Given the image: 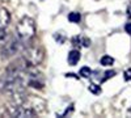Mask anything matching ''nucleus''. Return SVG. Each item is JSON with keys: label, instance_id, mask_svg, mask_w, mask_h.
I'll list each match as a JSON object with an SVG mask.
<instances>
[{"label": "nucleus", "instance_id": "1", "mask_svg": "<svg viewBox=\"0 0 131 118\" xmlns=\"http://www.w3.org/2000/svg\"><path fill=\"white\" fill-rule=\"evenodd\" d=\"M30 44L28 42H24L23 39H20L16 34L9 37L8 39L5 38V41L2 44V50H0V54H2L3 58H10L15 57L16 54H20L23 52L26 47H29Z\"/></svg>", "mask_w": 131, "mask_h": 118}, {"label": "nucleus", "instance_id": "2", "mask_svg": "<svg viewBox=\"0 0 131 118\" xmlns=\"http://www.w3.org/2000/svg\"><path fill=\"white\" fill-rule=\"evenodd\" d=\"M20 39H23L24 42H28V44H30V41L33 39V37H34L36 34V23L34 20L25 16L23 17L18 24L16 26V33H15Z\"/></svg>", "mask_w": 131, "mask_h": 118}, {"label": "nucleus", "instance_id": "3", "mask_svg": "<svg viewBox=\"0 0 131 118\" xmlns=\"http://www.w3.org/2000/svg\"><path fill=\"white\" fill-rule=\"evenodd\" d=\"M21 58L25 60L28 67H37L43 60V50L41 47L29 46L21 52Z\"/></svg>", "mask_w": 131, "mask_h": 118}, {"label": "nucleus", "instance_id": "4", "mask_svg": "<svg viewBox=\"0 0 131 118\" xmlns=\"http://www.w3.org/2000/svg\"><path fill=\"white\" fill-rule=\"evenodd\" d=\"M7 113L10 117H36L37 113L33 110L31 108L26 105H17V104H10L7 108Z\"/></svg>", "mask_w": 131, "mask_h": 118}, {"label": "nucleus", "instance_id": "5", "mask_svg": "<svg viewBox=\"0 0 131 118\" xmlns=\"http://www.w3.org/2000/svg\"><path fill=\"white\" fill-rule=\"evenodd\" d=\"M24 105H26V106H29V108H31L37 114L46 110V102H45V100H42L41 97H37V96L28 94L26 102H25Z\"/></svg>", "mask_w": 131, "mask_h": 118}, {"label": "nucleus", "instance_id": "6", "mask_svg": "<svg viewBox=\"0 0 131 118\" xmlns=\"http://www.w3.org/2000/svg\"><path fill=\"white\" fill-rule=\"evenodd\" d=\"M80 52L78 50H72L68 52V57H67V60H68V64L70 66H75L76 63L80 60Z\"/></svg>", "mask_w": 131, "mask_h": 118}, {"label": "nucleus", "instance_id": "7", "mask_svg": "<svg viewBox=\"0 0 131 118\" xmlns=\"http://www.w3.org/2000/svg\"><path fill=\"white\" fill-rule=\"evenodd\" d=\"M68 20L71 21V23H73V24H78V23H80L81 16H80L79 12H71L68 15Z\"/></svg>", "mask_w": 131, "mask_h": 118}, {"label": "nucleus", "instance_id": "8", "mask_svg": "<svg viewBox=\"0 0 131 118\" xmlns=\"http://www.w3.org/2000/svg\"><path fill=\"white\" fill-rule=\"evenodd\" d=\"M113 63H114V59L112 57H109V55H104L101 58V64L102 66H112Z\"/></svg>", "mask_w": 131, "mask_h": 118}, {"label": "nucleus", "instance_id": "9", "mask_svg": "<svg viewBox=\"0 0 131 118\" xmlns=\"http://www.w3.org/2000/svg\"><path fill=\"white\" fill-rule=\"evenodd\" d=\"M80 75H81L83 78H89L91 75H92V71H91L89 67H83V68L80 70Z\"/></svg>", "mask_w": 131, "mask_h": 118}, {"label": "nucleus", "instance_id": "10", "mask_svg": "<svg viewBox=\"0 0 131 118\" xmlns=\"http://www.w3.org/2000/svg\"><path fill=\"white\" fill-rule=\"evenodd\" d=\"M89 91L93 94H100L101 93V88H100V85H97V84H91L89 85Z\"/></svg>", "mask_w": 131, "mask_h": 118}, {"label": "nucleus", "instance_id": "11", "mask_svg": "<svg viewBox=\"0 0 131 118\" xmlns=\"http://www.w3.org/2000/svg\"><path fill=\"white\" fill-rule=\"evenodd\" d=\"M7 38V29L0 25V44H3Z\"/></svg>", "mask_w": 131, "mask_h": 118}, {"label": "nucleus", "instance_id": "12", "mask_svg": "<svg viewBox=\"0 0 131 118\" xmlns=\"http://www.w3.org/2000/svg\"><path fill=\"white\" fill-rule=\"evenodd\" d=\"M114 75H115V72H114V71H106V72H105V76L102 78V81L107 80L109 78H113Z\"/></svg>", "mask_w": 131, "mask_h": 118}, {"label": "nucleus", "instance_id": "13", "mask_svg": "<svg viewBox=\"0 0 131 118\" xmlns=\"http://www.w3.org/2000/svg\"><path fill=\"white\" fill-rule=\"evenodd\" d=\"M125 79L126 80H131V68L125 71Z\"/></svg>", "mask_w": 131, "mask_h": 118}, {"label": "nucleus", "instance_id": "14", "mask_svg": "<svg viewBox=\"0 0 131 118\" xmlns=\"http://www.w3.org/2000/svg\"><path fill=\"white\" fill-rule=\"evenodd\" d=\"M81 42H83V46H85V47H88L91 45V41L88 38H81Z\"/></svg>", "mask_w": 131, "mask_h": 118}, {"label": "nucleus", "instance_id": "15", "mask_svg": "<svg viewBox=\"0 0 131 118\" xmlns=\"http://www.w3.org/2000/svg\"><path fill=\"white\" fill-rule=\"evenodd\" d=\"M125 30H126V33L131 36V23H127L126 26H125Z\"/></svg>", "mask_w": 131, "mask_h": 118}, {"label": "nucleus", "instance_id": "16", "mask_svg": "<svg viewBox=\"0 0 131 118\" xmlns=\"http://www.w3.org/2000/svg\"><path fill=\"white\" fill-rule=\"evenodd\" d=\"M127 16L131 18V4L128 5V8H127Z\"/></svg>", "mask_w": 131, "mask_h": 118}, {"label": "nucleus", "instance_id": "17", "mask_svg": "<svg viewBox=\"0 0 131 118\" xmlns=\"http://www.w3.org/2000/svg\"><path fill=\"white\" fill-rule=\"evenodd\" d=\"M128 113H130V114H131V109H130V110H128Z\"/></svg>", "mask_w": 131, "mask_h": 118}]
</instances>
